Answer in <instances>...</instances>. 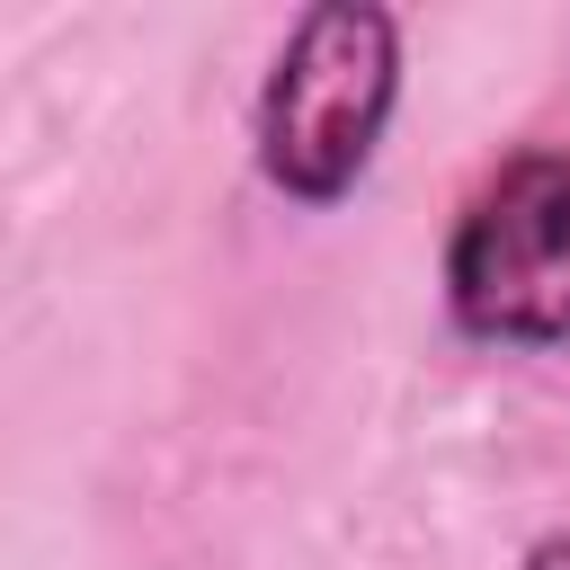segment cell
I'll list each match as a JSON object with an SVG mask.
<instances>
[{
	"label": "cell",
	"instance_id": "3957f363",
	"mask_svg": "<svg viewBox=\"0 0 570 570\" xmlns=\"http://www.w3.org/2000/svg\"><path fill=\"white\" fill-rule=\"evenodd\" d=\"M525 570H570V534H543V543L525 552Z\"/></svg>",
	"mask_w": 570,
	"mask_h": 570
},
{
	"label": "cell",
	"instance_id": "6da1fadb",
	"mask_svg": "<svg viewBox=\"0 0 570 570\" xmlns=\"http://www.w3.org/2000/svg\"><path fill=\"white\" fill-rule=\"evenodd\" d=\"M401 98V27L374 0H321L294 18L267 89H258V178L294 205H338L392 125Z\"/></svg>",
	"mask_w": 570,
	"mask_h": 570
},
{
	"label": "cell",
	"instance_id": "7a4b0ae2",
	"mask_svg": "<svg viewBox=\"0 0 570 570\" xmlns=\"http://www.w3.org/2000/svg\"><path fill=\"white\" fill-rule=\"evenodd\" d=\"M445 312L490 347H570V151H517L445 240Z\"/></svg>",
	"mask_w": 570,
	"mask_h": 570
}]
</instances>
